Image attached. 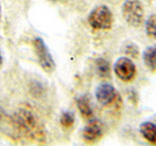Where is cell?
Masks as SVG:
<instances>
[{
    "label": "cell",
    "mask_w": 156,
    "mask_h": 146,
    "mask_svg": "<svg viewBox=\"0 0 156 146\" xmlns=\"http://www.w3.org/2000/svg\"><path fill=\"white\" fill-rule=\"evenodd\" d=\"M122 14L129 26L138 27L143 23L144 17L143 4L140 0H126L122 7Z\"/></svg>",
    "instance_id": "obj_1"
},
{
    "label": "cell",
    "mask_w": 156,
    "mask_h": 146,
    "mask_svg": "<svg viewBox=\"0 0 156 146\" xmlns=\"http://www.w3.org/2000/svg\"><path fill=\"white\" fill-rule=\"evenodd\" d=\"M113 17L108 7L105 5L96 7L90 13L88 18V23L95 29H109L112 26Z\"/></svg>",
    "instance_id": "obj_2"
},
{
    "label": "cell",
    "mask_w": 156,
    "mask_h": 146,
    "mask_svg": "<svg viewBox=\"0 0 156 146\" xmlns=\"http://www.w3.org/2000/svg\"><path fill=\"white\" fill-rule=\"evenodd\" d=\"M33 48L39 64L47 73H52L56 69V63L51 55L50 51L47 48L45 42L41 38L36 37L33 40Z\"/></svg>",
    "instance_id": "obj_3"
},
{
    "label": "cell",
    "mask_w": 156,
    "mask_h": 146,
    "mask_svg": "<svg viewBox=\"0 0 156 146\" xmlns=\"http://www.w3.org/2000/svg\"><path fill=\"white\" fill-rule=\"evenodd\" d=\"M13 123L19 130L31 133L36 129L37 119L31 111L27 109H20L13 116Z\"/></svg>",
    "instance_id": "obj_4"
},
{
    "label": "cell",
    "mask_w": 156,
    "mask_h": 146,
    "mask_svg": "<svg viewBox=\"0 0 156 146\" xmlns=\"http://www.w3.org/2000/svg\"><path fill=\"white\" fill-rule=\"evenodd\" d=\"M114 73L120 80L130 82L136 76V65L129 57H119L114 63Z\"/></svg>",
    "instance_id": "obj_5"
},
{
    "label": "cell",
    "mask_w": 156,
    "mask_h": 146,
    "mask_svg": "<svg viewBox=\"0 0 156 146\" xmlns=\"http://www.w3.org/2000/svg\"><path fill=\"white\" fill-rule=\"evenodd\" d=\"M105 128L104 124L100 120H91L89 121L85 128L83 129L82 136L86 142L88 143H95L99 141L101 136L104 135Z\"/></svg>",
    "instance_id": "obj_6"
},
{
    "label": "cell",
    "mask_w": 156,
    "mask_h": 146,
    "mask_svg": "<svg viewBox=\"0 0 156 146\" xmlns=\"http://www.w3.org/2000/svg\"><path fill=\"white\" fill-rule=\"evenodd\" d=\"M97 100L101 105L107 106L111 104L116 99V90L109 83H102L96 89Z\"/></svg>",
    "instance_id": "obj_7"
},
{
    "label": "cell",
    "mask_w": 156,
    "mask_h": 146,
    "mask_svg": "<svg viewBox=\"0 0 156 146\" xmlns=\"http://www.w3.org/2000/svg\"><path fill=\"white\" fill-rule=\"evenodd\" d=\"M140 133L149 143L156 144V124L148 121L144 122L140 126Z\"/></svg>",
    "instance_id": "obj_8"
},
{
    "label": "cell",
    "mask_w": 156,
    "mask_h": 146,
    "mask_svg": "<svg viewBox=\"0 0 156 146\" xmlns=\"http://www.w3.org/2000/svg\"><path fill=\"white\" fill-rule=\"evenodd\" d=\"M144 65L151 72H156V47H148L143 54Z\"/></svg>",
    "instance_id": "obj_9"
},
{
    "label": "cell",
    "mask_w": 156,
    "mask_h": 146,
    "mask_svg": "<svg viewBox=\"0 0 156 146\" xmlns=\"http://www.w3.org/2000/svg\"><path fill=\"white\" fill-rule=\"evenodd\" d=\"M77 108L84 118H90L93 115V109L90 103V99L87 96H81L76 100Z\"/></svg>",
    "instance_id": "obj_10"
},
{
    "label": "cell",
    "mask_w": 156,
    "mask_h": 146,
    "mask_svg": "<svg viewBox=\"0 0 156 146\" xmlns=\"http://www.w3.org/2000/svg\"><path fill=\"white\" fill-rule=\"evenodd\" d=\"M96 72L101 78H108L110 76V65L109 62L102 57L97 58L95 61Z\"/></svg>",
    "instance_id": "obj_11"
},
{
    "label": "cell",
    "mask_w": 156,
    "mask_h": 146,
    "mask_svg": "<svg viewBox=\"0 0 156 146\" xmlns=\"http://www.w3.org/2000/svg\"><path fill=\"white\" fill-rule=\"evenodd\" d=\"M146 34L156 40V15H151L145 22Z\"/></svg>",
    "instance_id": "obj_12"
},
{
    "label": "cell",
    "mask_w": 156,
    "mask_h": 146,
    "mask_svg": "<svg viewBox=\"0 0 156 146\" xmlns=\"http://www.w3.org/2000/svg\"><path fill=\"white\" fill-rule=\"evenodd\" d=\"M74 115L73 113L69 111H66L61 115V118H60V122H61V125L63 127V128L68 129L70 127L73 126L74 124Z\"/></svg>",
    "instance_id": "obj_13"
},
{
    "label": "cell",
    "mask_w": 156,
    "mask_h": 146,
    "mask_svg": "<svg viewBox=\"0 0 156 146\" xmlns=\"http://www.w3.org/2000/svg\"><path fill=\"white\" fill-rule=\"evenodd\" d=\"M29 90H30L31 95L35 97H40L44 92V88L41 83L39 82H32Z\"/></svg>",
    "instance_id": "obj_14"
},
{
    "label": "cell",
    "mask_w": 156,
    "mask_h": 146,
    "mask_svg": "<svg viewBox=\"0 0 156 146\" xmlns=\"http://www.w3.org/2000/svg\"><path fill=\"white\" fill-rule=\"evenodd\" d=\"M4 117H5V112H4V110L1 108V107H0V123L3 121Z\"/></svg>",
    "instance_id": "obj_15"
},
{
    "label": "cell",
    "mask_w": 156,
    "mask_h": 146,
    "mask_svg": "<svg viewBox=\"0 0 156 146\" xmlns=\"http://www.w3.org/2000/svg\"><path fill=\"white\" fill-rule=\"evenodd\" d=\"M2 62H3V58H2V56H1V53H0V65L2 64Z\"/></svg>",
    "instance_id": "obj_16"
},
{
    "label": "cell",
    "mask_w": 156,
    "mask_h": 146,
    "mask_svg": "<svg viewBox=\"0 0 156 146\" xmlns=\"http://www.w3.org/2000/svg\"><path fill=\"white\" fill-rule=\"evenodd\" d=\"M52 1H55V2H58V1H62V0H52Z\"/></svg>",
    "instance_id": "obj_17"
},
{
    "label": "cell",
    "mask_w": 156,
    "mask_h": 146,
    "mask_svg": "<svg viewBox=\"0 0 156 146\" xmlns=\"http://www.w3.org/2000/svg\"><path fill=\"white\" fill-rule=\"evenodd\" d=\"M0 11H1V8H0Z\"/></svg>",
    "instance_id": "obj_18"
}]
</instances>
